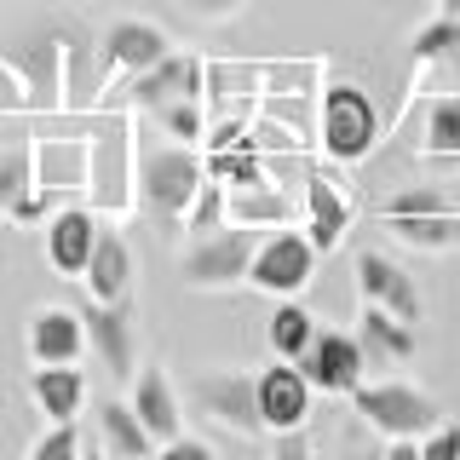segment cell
<instances>
[{"label":"cell","mask_w":460,"mask_h":460,"mask_svg":"<svg viewBox=\"0 0 460 460\" xmlns=\"http://www.w3.org/2000/svg\"><path fill=\"white\" fill-rule=\"evenodd\" d=\"M208 184V162L196 155V144H155L138 138V172H133V213L184 230L196 190Z\"/></svg>","instance_id":"6da1fadb"},{"label":"cell","mask_w":460,"mask_h":460,"mask_svg":"<svg viewBox=\"0 0 460 460\" xmlns=\"http://www.w3.org/2000/svg\"><path fill=\"white\" fill-rule=\"evenodd\" d=\"M385 121H380V104H374L368 86L357 81H328L323 86V115H316V138H323V155L340 167H357L374 155Z\"/></svg>","instance_id":"7a4b0ae2"},{"label":"cell","mask_w":460,"mask_h":460,"mask_svg":"<svg viewBox=\"0 0 460 460\" xmlns=\"http://www.w3.org/2000/svg\"><path fill=\"white\" fill-rule=\"evenodd\" d=\"M0 69L23 86V110H69V40L64 23H40L18 47H0Z\"/></svg>","instance_id":"3957f363"},{"label":"cell","mask_w":460,"mask_h":460,"mask_svg":"<svg viewBox=\"0 0 460 460\" xmlns=\"http://www.w3.org/2000/svg\"><path fill=\"white\" fill-rule=\"evenodd\" d=\"M133 172H138V121L133 110L110 115L104 133H93V179H86V201L104 219L133 213Z\"/></svg>","instance_id":"277c9868"},{"label":"cell","mask_w":460,"mask_h":460,"mask_svg":"<svg viewBox=\"0 0 460 460\" xmlns=\"http://www.w3.org/2000/svg\"><path fill=\"white\" fill-rule=\"evenodd\" d=\"M380 225L392 230L402 248H420V253L460 248V208L438 190V184H409V190L385 196Z\"/></svg>","instance_id":"5b68a950"},{"label":"cell","mask_w":460,"mask_h":460,"mask_svg":"<svg viewBox=\"0 0 460 460\" xmlns=\"http://www.w3.org/2000/svg\"><path fill=\"white\" fill-rule=\"evenodd\" d=\"M351 409H357V420L368 431H380L385 443L426 438V431L443 420V402L431 392H420V385H409V380H363L351 392Z\"/></svg>","instance_id":"8992f818"},{"label":"cell","mask_w":460,"mask_h":460,"mask_svg":"<svg viewBox=\"0 0 460 460\" xmlns=\"http://www.w3.org/2000/svg\"><path fill=\"white\" fill-rule=\"evenodd\" d=\"M52 201L35 184V133L23 115L0 110V225H47Z\"/></svg>","instance_id":"52a82bcc"},{"label":"cell","mask_w":460,"mask_h":460,"mask_svg":"<svg viewBox=\"0 0 460 460\" xmlns=\"http://www.w3.org/2000/svg\"><path fill=\"white\" fill-rule=\"evenodd\" d=\"M190 409L201 420L225 426L230 438H270L259 414V374L253 368H201L190 374Z\"/></svg>","instance_id":"ba28073f"},{"label":"cell","mask_w":460,"mask_h":460,"mask_svg":"<svg viewBox=\"0 0 460 460\" xmlns=\"http://www.w3.org/2000/svg\"><path fill=\"white\" fill-rule=\"evenodd\" d=\"M259 236L248 225H219L208 236H190V248L179 253V277L184 288H201V294H219V288H242L248 282Z\"/></svg>","instance_id":"9c48e42d"},{"label":"cell","mask_w":460,"mask_h":460,"mask_svg":"<svg viewBox=\"0 0 460 460\" xmlns=\"http://www.w3.org/2000/svg\"><path fill=\"white\" fill-rule=\"evenodd\" d=\"M316 277V242L305 230H270L259 236L253 248V265H248V288L270 299H299Z\"/></svg>","instance_id":"30bf717a"},{"label":"cell","mask_w":460,"mask_h":460,"mask_svg":"<svg viewBox=\"0 0 460 460\" xmlns=\"http://www.w3.org/2000/svg\"><path fill=\"white\" fill-rule=\"evenodd\" d=\"M81 323H86V357H98L104 363V374L110 380H133L138 374V323H133V305H104V299H93L86 294L81 299Z\"/></svg>","instance_id":"8fae6325"},{"label":"cell","mask_w":460,"mask_h":460,"mask_svg":"<svg viewBox=\"0 0 460 460\" xmlns=\"http://www.w3.org/2000/svg\"><path fill=\"white\" fill-rule=\"evenodd\" d=\"M299 368H305V380L316 392L351 397L357 385L368 380V351H363V340H357V328L351 334H345V328H316V340H311V351L299 357Z\"/></svg>","instance_id":"7c38bea8"},{"label":"cell","mask_w":460,"mask_h":460,"mask_svg":"<svg viewBox=\"0 0 460 460\" xmlns=\"http://www.w3.org/2000/svg\"><path fill=\"white\" fill-rule=\"evenodd\" d=\"M208 93V64L190 52H167L162 64H150L144 75H127V86L115 93L121 110H155V104H172V98H201Z\"/></svg>","instance_id":"4fadbf2b"},{"label":"cell","mask_w":460,"mask_h":460,"mask_svg":"<svg viewBox=\"0 0 460 460\" xmlns=\"http://www.w3.org/2000/svg\"><path fill=\"white\" fill-rule=\"evenodd\" d=\"M172 52L167 29L150 23V18H115L104 29V40H98V64H104V81L115 75H144L150 64H162Z\"/></svg>","instance_id":"5bb4252c"},{"label":"cell","mask_w":460,"mask_h":460,"mask_svg":"<svg viewBox=\"0 0 460 460\" xmlns=\"http://www.w3.org/2000/svg\"><path fill=\"white\" fill-rule=\"evenodd\" d=\"M311 397H316V385L305 380V368L299 363H270V368H259V414H265V431L277 438V431H299V426H311Z\"/></svg>","instance_id":"9a60e30c"},{"label":"cell","mask_w":460,"mask_h":460,"mask_svg":"<svg viewBox=\"0 0 460 460\" xmlns=\"http://www.w3.org/2000/svg\"><path fill=\"white\" fill-rule=\"evenodd\" d=\"M357 294H363V305H385V311H397L402 323H414V328L426 323V305H420L414 277L397 265V259H385L380 248L357 253Z\"/></svg>","instance_id":"2e32d148"},{"label":"cell","mask_w":460,"mask_h":460,"mask_svg":"<svg viewBox=\"0 0 460 460\" xmlns=\"http://www.w3.org/2000/svg\"><path fill=\"white\" fill-rule=\"evenodd\" d=\"M98 225H104V213H98L93 201H75V208L47 213V265L58 270V277L81 282L86 259H93V242H98Z\"/></svg>","instance_id":"e0dca14e"},{"label":"cell","mask_w":460,"mask_h":460,"mask_svg":"<svg viewBox=\"0 0 460 460\" xmlns=\"http://www.w3.org/2000/svg\"><path fill=\"white\" fill-rule=\"evenodd\" d=\"M29 363H81L86 357V323L75 305H35L23 328Z\"/></svg>","instance_id":"ac0fdd59"},{"label":"cell","mask_w":460,"mask_h":460,"mask_svg":"<svg viewBox=\"0 0 460 460\" xmlns=\"http://www.w3.org/2000/svg\"><path fill=\"white\" fill-rule=\"evenodd\" d=\"M127 402L138 409V420L150 426L155 443L184 438V397H179V385L167 380L162 363H138V374L127 380Z\"/></svg>","instance_id":"d6986e66"},{"label":"cell","mask_w":460,"mask_h":460,"mask_svg":"<svg viewBox=\"0 0 460 460\" xmlns=\"http://www.w3.org/2000/svg\"><path fill=\"white\" fill-rule=\"evenodd\" d=\"M93 179V138H35V184L40 196H86Z\"/></svg>","instance_id":"ffe728a7"},{"label":"cell","mask_w":460,"mask_h":460,"mask_svg":"<svg viewBox=\"0 0 460 460\" xmlns=\"http://www.w3.org/2000/svg\"><path fill=\"white\" fill-rule=\"evenodd\" d=\"M81 288L93 299H104V305L133 299V248H127V236L110 219L98 225V242H93V259H86V270H81Z\"/></svg>","instance_id":"44dd1931"},{"label":"cell","mask_w":460,"mask_h":460,"mask_svg":"<svg viewBox=\"0 0 460 460\" xmlns=\"http://www.w3.org/2000/svg\"><path fill=\"white\" fill-rule=\"evenodd\" d=\"M93 443H98L110 460H150L155 449H162L127 397H104V402H98V414H93Z\"/></svg>","instance_id":"7402d4cb"},{"label":"cell","mask_w":460,"mask_h":460,"mask_svg":"<svg viewBox=\"0 0 460 460\" xmlns=\"http://www.w3.org/2000/svg\"><path fill=\"white\" fill-rule=\"evenodd\" d=\"M357 340H363V351H368V368L414 363V351H420V328L402 323V316L385 311V305H363V316H357Z\"/></svg>","instance_id":"603a6c76"},{"label":"cell","mask_w":460,"mask_h":460,"mask_svg":"<svg viewBox=\"0 0 460 460\" xmlns=\"http://www.w3.org/2000/svg\"><path fill=\"white\" fill-rule=\"evenodd\" d=\"M305 236L316 242V253H334L345 236H351V196L340 190L328 172H311L305 179Z\"/></svg>","instance_id":"cb8c5ba5"},{"label":"cell","mask_w":460,"mask_h":460,"mask_svg":"<svg viewBox=\"0 0 460 460\" xmlns=\"http://www.w3.org/2000/svg\"><path fill=\"white\" fill-rule=\"evenodd\" d=\"M29 397L47 420H81L86 409V374L75 363H35L29 368Z\"/></svg>","instance_id":"d4e9b609"},{"label":"cell","mask_w":460,"mask_h":460,"mask_svg":"<svg viewBox=\"0 0 460 460\" xmlns=\"http://www.w3.org/2000/svg\"><path fill=\"white\" fill-rule=\"evenodd\" d=\"M316 316L299 305V299H277V311H270V323H265V345H270V357H282V363H299V357L311 351V340H316Z\"/></svg>","instance_id":"484cf974"},{"label":"cell","mask_w":460,"mask_h":460,"mask_svg":"<svg viewBox=\"0 0 460 460\" xmlns=\"http://www.w3.org/2000/svg\"><path fill=\"white\" fill-rule=\"evenodd\" d=\"M230 225H288V190H277L270 179H259V184H236L230 190Z\"/></svg>","instance_id":"4316f807"},{"label":"cell","mask_w":460,"mask_h":460,"mask_svg":"<svg viewBox=\"0 0 460 460\" xmlns=\"http://www.w3.org/2000/svg\"><path fill=\"white\" fill-rule=\"evenodd\" d=\"M426 155L438 162H460V93H443L426 104Z\"/></svg>","instance_id":"83f0119b"},{"label":"cell","mask_w":460,"mask_h":460,"mask_svg":"<svg viewBox=\"0 0 460 460\" xmlns=\"http://www.w3.org/2000/svg\"><path fill=\"white\" fill-rule=\"evenodd\" d=\"M201 162H208V179H219L225 190H236V184H259L270 179L265 162H259V144H230V150H201Z\"/></svg>","instance_id":"f1b7e54d"},{"label":"cell","mask_w":460,"mask_h":460,"mask_svg":"<svg viewBox=\"0 0 460 460\" xmlns=\"http://www.w3.org/2000/svg\"><path fill=\"white\" fill-rule=\"evenodd\" d=\"M414 64H460V18H449V12H438L431 23L414 29L409 40Z\"/></svg>","instance_id":"f546056e"},{"label":"cell","mask_w":460,"mask_h":460,"mask_svg":"<svg viewBox=\"0 0 460 460\" xmlns=\"http://www.w3.org/2000/svg\"><path fill=\"white\" fill-rule=\"evenodd\" d=\"M150 121L162 127L167 138H179V144H201V138H208V115H201V98H172V104H155V110H150Z\"/></svg>","instance_id":"4dcf8cb0"},{"label":"cell","mask_w":460,"mask_h":460,"mask_svg":"<svg viewBox=\"0 0 460 460\" xmlns=\"http://www.w3.org/2000/svg\"><path fill=\"white\" fill-rule=\"evenodd\" d=\"M219 225H230V190L219 179H208L196 190L190 213H184V230H190V236H208V230H219Z\"/></svg>","instance_id":"1f68e13d"},{"label":"cell","mask_w":460,"mask_h":460,"mask_svg":"<svg viewBox=\"0 0 460 460\" xmlns=\"http://www.w3.org/2000/svg\"><path fill=\"white\" fill-rule=\"evenodd\" d=\"M81 449H86L81 426H75V420H52V426L35 438V449H29V460H81Z\"/></svg>","instance_id":"d6a6232c"},{"label":"cell","mask_w":460,"mask_h":460,"mask_svg":"<svg viewBox=\"0 0 460 460\" xmlns=\"http://www.w3.org/2000/svg\"><path fill=\"white\" fill-rule=\"evenodd\" d=\"M420 460H460V426H449V420H438L420 438Z\"/></svg>","instance_id":"836d02e7"},{"label":"cell","mask_w":460,"mask_h":460,"mask_svg":"<svg viewBox=\"0 0 460 460\" xmlns=\"http://www.w3.org/2000/svg\"><path fill=\"white\" fill-rule=\"evenodd\" d=\"M172 6H184L201 23H230V18H242V12H248V0H172Z\"/></svg>","instance_id":"e575fe53"},{"label":"cell","mask_w":460,"mask_h":460,"mask_svg":"<svg viewBox=\"0 0 460 460\" xmlns=\"http://www.w3.org/2000/svg\"><path fill=\"white\" fill-rule=\"evenodd\" d=\"M150 460H219V449H213L208 438H190V431H184V438L162 443V449H155Z\"/></svg>","instance_id":"d590c367"},{"label":"cell","mask_w":460,"mask_h":460,"mask_svg":"<svg viewBox=\"0 0 460 460\" xmlns=\"http://www.w3.org/2000/svg\"><path fill=\"white\" fill-rule=\"evenodd\" d=\"M270 460H316L311 431L305 426H299V431H277V438H270Z\"/></svg>","instance_id":"8d00e7d4"},{"label":"cell","mask_w":460,"mask_h":460,"mask_svg":"<svg viewBox=\"0 0 460 460\" xmlns=\"http://www.w3.org/2000/svg\"><path fill=\"white\" fill-rule=\"evenodd\" d=\"M380 460H420V438H397V443H385V455Z\"/></svg>","instance_id":"74e56055"},{"label":"cell","mask_w":460,"mask_h":460,"mask_svg":"<svg viewBox=\"0 0 460 460\" xmlns=\"http://www.w3.org/2000/svg\"><path fill=\"white\" fill-rule=\"evenodd\" d=\"M385 449H351V455H345V460H380Z\"/></svg>","instance_id":"f35d334b"},{"label":"cell","mask_w":460,"mask_h":460,"mask_svg":"<svg viewBox=\"0 0 460 460\" xmlns=\"http://www.w3.org/2000/svg\"><path fill=\"white\" fill-rule=\"evenodd\" d=\"M81 460H110V455L98 449V443H86V449H81Z\"/></svg>","instance_id":"ab89813d"},{"label":"cell","mask_w":460,"mask_h":460,"mask_svg":"<svg viewBox=\"0 0 460 460\" xmlns=\"http://www.w3.org/2000/svg\"><path fill=\"white\" fill-rule=\"evenodd\" d=\"M438 12H449V18H460V0H438Z\"/></svg>","instance_id":"60d3db41"}]
</instances>
